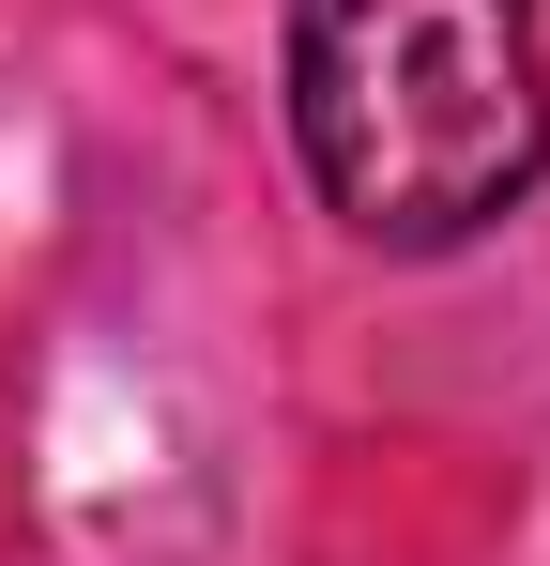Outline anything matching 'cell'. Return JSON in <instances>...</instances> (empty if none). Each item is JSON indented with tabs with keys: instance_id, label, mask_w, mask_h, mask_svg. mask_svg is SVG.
<instances>
[{
	"instance_id": "1",
	"label": "cell",
	"mask_w": 550,
	"mask_h": 566,
	"mask_svg": "<svg viewBox=\"0 0 550 566\" xmlns=\"http://www.w3.org/2000/svg\"><path fill=\"white\" fill-rule=\"evenodd\" d=\"M290 154L382 261H444L550 185L536 0H290Z\"/></svg>"
}]
</instances>
